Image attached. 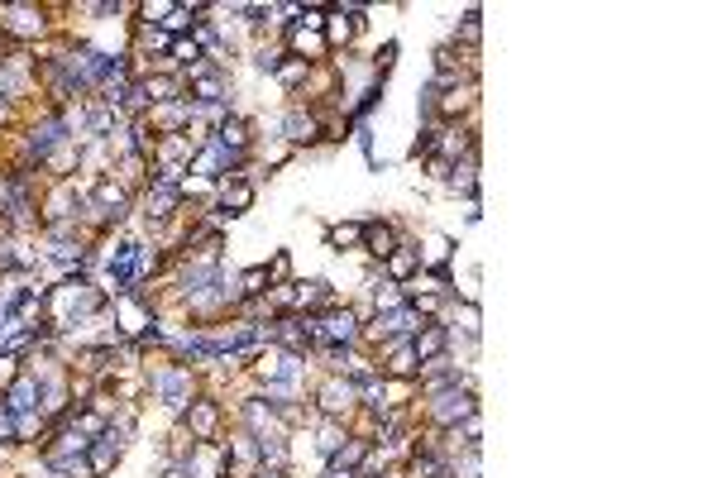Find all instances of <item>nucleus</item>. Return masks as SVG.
I'll use <instances>...</instances> for the list:
<instances>
[{
	"label": "nucleus",
	"instance_id": "1",
	"mask_svg": "<svg viewBox=\"0 0 717 478\" xmlns=\"http://www.w3.org/2000/svg\"><path fill=\"white\" fill-rule=\"evenodd\" d=\"M149 388L173 416H182L196 397H201V392H196V369L192 364H163V369H149Z\"/></svg>",
	"mask_w": 717,
	"mask_h": 478
},
{
	"label": "nucleus",
	"instance_id": "2",
	"mask_svg": "<svg viewBox=\"0 0 717 478\" xmlns=\"http://www.w3.org/2000/svg\"><path fill=\"white\" fill-rule=\"evenodd\" d=\"M311 407H316V416H326V421H349V416L359 412V388L349 383L345 373H326V378L316 383Z\"/></svg>",
	"mask_w": 717,
	"mask_h": 478
},
{
	"label": "nucleus",
	"instance_id": "3",
	"mask_svg": "<svg viewBox=\"0 0 717 478\" xmlns=\"http://www.w3.org/2000/svg\"><path fill=\"white\" fill-rule=\"evenodd\" d=\"M421 412L431 421L435 431H445V426H459L464 416L478 412V392L474 388H445V392H431L426 402H421Z\"/></svg>",
	"mask_w": 717,
	"mask_h": 478
},
{
	"label": "nucleus",
	"instance_id": "4",
	"mask_svg": "<svg viewBox=\"0 0 717 478\" xmlns=\"http://www.w3.org/2000/svg\"><path fill=\"white\" fill-rule=\"evenodd\" d=\"M311 321H316V345H359V335H364V316H359L354 306H340V302L326 306V311L311 316Z\"/></svg>",
	"mask_w": 717,
	"mask_h": 478
},
{
	"label": "nucleus",
	"instance_id": "5",
	"mask_svg": "<svg viewBox=\"0 0 717 478\" xmlns=\"http://www.w3.org/2000/svg\"><path fill=\"white\" fill-rule=\"evenodd\" d=\"M0 34H10V39H44L48 34V15L44 5H34V0H10V5H0Z\"/></svg>",
	"mask_w": 717,
	"mask_h": 478
},
{
	"label": "nucleus",
	"instance_id": "6",
	"mask_svg": "<svg viewBox=\"0 0 717 478\" xmlns=\"http://www.w3.org/2000/svg\"><path fill=\"white\" fill-rule=\"evenodd\" d=\"M326 134V110H311V106H287L283 120H278V139L283 144H316Z\"/></svg>",
	"mask_w": 717,
	"mask_h": 478
},
{
	"label": "nucleus",
	"instance_id": "7",
	"mask_svg": "<svg viewBox=\"0 0 717 478\" xmlns=\"http://www.w3.org/2000/svg\"><path fill=\"white\" fill-rule=\"evenodd\" d=\"M177 464L187 469V478H230V459H225L220 440H192Z\"/></svg>",
	"mask_w": 717,
	"mask_h": 478
},
{
	"label": "nucleus",
	"instance_id": "8",
	"mask_svg": "<svg viewBox=\"0 0 717 478\" xmlns=\"http://www.w3.org/2000/svg\"><path fill=\"white\" fill-rule=\"evenodd\" d=\"M177 421H182V431L192 435V440H216L220 435V421H225V416H220V402L216 397H196L192 407H187V412L177 416Z\"/></svg>",
	"mask_w": 717,
	"mask_h": 478
},
{
	"label": "nucleus",
	"instance_id": "9",
	"mask_svg": "<svg viewBox=\"0 0 717 478\" xmlns=\"http://www.w3.org/2000/svg\"><path fill=\"white\" fill-rule=\"evenodd\" d=\"M144 125L153 130V139H163V134H182V130H192V106H187V101H163V106H149V110H144Z\"/></svg>",
	"mask_w": 717,
	"mask_h": 478
},
{
	"label": "nucleus",
	"instance_id": "10",
	"mask_svg": "<svg viewBox=\"0 0 717 478\" xmlns=\"http://www.w3.org/2000/svg\"><path fill=\"white\" fill-rule=\"evenodd\" d=\"M211 139H216L225 153H235V158H249V153H254V130H249L244 115H225L216 130H211Z\"/></svg>",
	"mask_w": 717,
	"mask_h": 478
},
{
	"label": "nucleus",
	"instance_id": "11",
	"mask_svg": "<svg viewBox=\"0 0 717 478\" xmlns=\"http://www.w3.org/2000/svg\"><path fill=\"white\" fill-rule=\"evenodd\" d=\"M283 53L287 58H302V63H311V67H321V58H330L326 39L311 34V29H302V24H292V29L283 34Z\"/></svg>",
	"mask_w": 717,
	"mask_h": 478
},
{
	"label": "nucleus",
	"instance_id": "12",
	"mask_svg": "<svg viewBox=\"0 0 717 478\" xmlns=\"http://www.w3.org/2000/svg\"><path fill=\"white\" fill-rule=\"evenodd\" d=\"M254 182H244V177H220L216 182V206L220 216L230 211V216H244V211H254Z\"/></svg>",
	"mask_w": 717,
	"mask_h": 478
},
{
	"label": "nucleus",
	"instance_id": "13",
	"mask_svg": "<svg viewBox=\"0 0 717 478\" xmlns=\"http://www.w3.org/2000/svg\"><path fill=\"white\" fill-rule=\"evenodd\" d=\"M416 273H421V259H416V239L402 235V244H397L388 259H383V278H388V283H412Z\"/></svg>",
	"mask_w": 717,
	"mask_h": 478
},
{
	"label": "nucleus",
	"instance_id": "14",
	"mask_svg": "<svg viewBox=\"0 0 717 478\" xmlns=\"http://www.w3.org/2000/svg\"><path fill=\"white\" fill-rule=\"evenodd\" d=\"M397 244H402V230L392 220H364V249H369L373 263H383Z\"/></svg>",
	"mask_w": 717,
	"mask_h": 478
},
{
	"label": "nucleus",
	"instance_id": "15",
	"mask_svg": "<svg viewBox=\"0 0 717 478\" xmlns=\"http://www.w3.org/2000/svg\"><path fill=\"white\" fill-rule=\"evenodd\" d=\"M416 259H421V268H450L455 263V239L440 235V230H426V239L416 244Z\"/></svg>",
	"mask_w": 717,
	"mask_h": 478
},
{
	"label": "nucleus",
	"instance_id": "16",
	"mask_svg": "<svg viewBox=\"0 0 717 478\" xmlns=\"http://www.w3.org/2000/svg\"><path fill=\"white\" fill-rule=\"evenodd\" d=\"M10 412L20 416V412H39V378H29V373H20L10 388H5V397H0Z\"/></svg>",
	"mask_w": 717,
	"mask_h": 478
},
{
	"label": "nucleus",
	"instance_id": "17",
	"mask_svg": "<svg viewBox=\"0 0 717 478\" xmlns=\"http://www.w3.org/2000/svg\"><path fill=\"white\" fill-rule=\"evenodd\" d=\"M120 459H125V445H115L110 435H101V440H91V445H87V464H91V474H96V478H106Z\"/></svg>",
	"mask_w": 717,
	"mask_h": 478
},
{
	"label": "nucleus",
	"instance_id": "18",
	"mask_svg": "<svg viewBox=\"0 0 717 478\" xmlns=\"http://www.w3.org/2000/svg\"><path fill=\"white\" fill-rule=\"evenodd\" d=\"M311 431H316V455H321V464H326V459L349 440V426H345V421H326V416H321Z\"/></svg>",
	"mask_w": 717,
	"mask_h": 478
},
{
	"label": "nucleus",
	"instance_id": "19",
	"mask_svg": "<svg viewBox=\"0 0 717 478\" xmlns=\"http://www.w3.org/2000/svg\"><path fill=\"white\" fill-rule=\"evenodd\" d=\"M326 244L335 254H349V249H364V220H340L326 230Z\"/></svg>",
	"mask_w": 717,
	"mask_h": 478
},
{
	"label": "nucleus",
	"instance_id": "20",
	"mask_svg": "<svg viewBox=\"0 0 717 478\" xmlns=\"http://www.w3.org/2000/svg\"><path fill=\"white\" fill-rule=\"evenodd\" d=\"M445 187L455 196H469V201H478V163H455V173L445 177Z\"/></svg>",
	"mask_w": 717,
	"mask_h": 478
},
{
	"label": "nucleus",
	"instance_id": "21",
	"mask_svg": "<svg viewBox=\"0 0 717 478\" xmlns=\"http://www.w3.org/2000/svg\"><path fill=\"white\" fill-rule=\"evenodd\" d=\"M478 39H483V24H478V10H469L464 24H455V48L464 44V53H478Z\"/></svg>",
	"mask_w": 717,
	"mask_h": 478
},
{
	"label": "nucleus",
	"instance_id": "22",
	"mask_svg": "<svg viewBox=\"0 0 717 478\" xmlns=\"http://www.w3.org/2000/svg\"><path fill=\"white\" fill-rule=\"evenodd\" d=\"M263 273H268V287H283V283H292V254H287V249H278L273 259L263 263Z\"/></svg>",
	"mask_w": 717,
	"mask_h": 478
},
{
	"label": "nucleus",
	"instance_id": "23",
	"mask_svg": "<svg viewBox=\"0 0 717 478\" xmlns=\"http://www.w3.org/2000/svg\"><path fill=\"white\" fill-rule=\"evenodd\" d=\"M306 72H311V63H302V58H283V67L273 72L283 87H297V82H306Z\"/></svg>",
	"mask_w": 717,
	"mask_h": 478
},
{
	"label": "nucleus",
	"instance_id": "24",
	"mask_svg": "<svg viewBox=\"0 0 717 478\" xmlns=\"http://www.w3.org/2000/svg\"><path fill=\"white\" fill-rule=\"evenodd\" d=\"M283 44H263L259 53H254V67H259V72H278V67H283Z\"/></svg>",
	"mask_w": 717,
	"mask_h": 478
},
{
	"label": "nucleus",
	"instance_id": "25",
	"mask_svg": "<svg viewBox=\"0 0 717 478\" xmlns=\"http://www.w3.org/2000/svg\"><path fill=\"white\" fill-rule=\"evenodd\" d=\"M20 373H24L20 354H5V349H0V397H5V388H10V383H15Z\"/></svg>",
	"mask_w": 717,
	"mask_h": 478
},
{
	"label": "nucleus",
	"instance_id": "26",
	"mask_svg": "<svg viewBox=\"0 0 717 478\" xmlns=\"http://www.w3.org/2000/svg\"><path fill=\"white\" fill-rule=\"evenodd\" d=\"M15 445V412L0 402V450H10Z\"/></svg>",
	"mask_w": 717,
	"mask_h": 478
},
{
	"label": "nucleus",
	"instance_id": "27",
	"mask_svg": "<svg viewBox=\"0 0 717 478\" xmlns=\"http://www.w3.org/2000/svg\"><path fill=\"white\" fill-rule=\"evenodd\" d=\"M426 173H431L435 182H445V177L455 173V163H445V158H435V153H431V158H426Z\"/></svg>",
	"mask_w": 717,
	"mask_h": 478
},
{
	"label": "nucleus",
	"instance_id": "28",
	"mask_svg": "<svg viewBox=\"0 0 717 478\" xmlns=\"http://www.w3.org/2000/svg\"><path fill=\"white\" fill-rule=\"evenodd\" d=\"M163 478H187V469H182L177 459H168V464H163Z\"/></svg>",
	"mask_w": 717,
	"mask_h": 478
},
{
	"label": "nucleus",
	"instance_id": "29",
	"mask_svg": "<svg viewBox=\"0 0 717 478\" xmlns=\"http://www.w3.org/2000/svg\"><path fill=\"white\" fill-rule=\"evenodd\" d=\"M321 478H349V474H340V469H321Z\"/></svg>",
	"mask_w": 717,
	"mask_h": 478
},
{
	"label": "nucleus",
	"instance_id": "30",
	"mask_svg": "<svg viewBox=\"0 0 717 478\" xmlns=\"http://www.w3.org/2000/svg\"><path fill=\"white\" fill-rule=\"evenodd\" d=\"M349 478H378V474H369V469H354V474H349Z\"/></svg>",
	"mask_w": 717,
	"mask_h": 478
}]
</instances>
